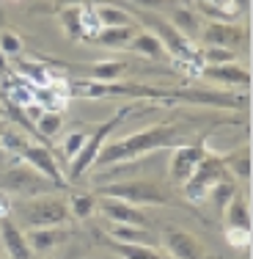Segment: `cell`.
<instances>
[{
    "label": "cell",
    "instance_id": "cell-11",
    "mask_svg": "<svg viewBox=\"0 0 253 259\" xmlns=\"http://www.w3.org/2000/svg\"><path fill=\"white\" fill-rule=\"evenodd\" d=\"M96 209H99L102 218H108L110 224H127V226H140V229H149V218H146V212L140 207L127 204V201L102 196V201H96Z\"/></svg>",
    "mask_w": 253,
    "mask_h": 259
},
{
    "label": "cell",
    "instance_id": "cell-24",
    "mask_svg": "<svg viewBox=\"0 0 253 259\" xmlns=\"http://www.w3.org/2000/svg\"><path fill=\"white\" fill-rule=\"evenodd\" d=\"M66 204H69V215L72 218H91V215L96 212V196L94 193H72L69 199H66Z\"/></svg>",
    "mask_w": 253,
    "mask_h": 259
},
{
    "label": "cell",
    "instance_id": "cell-39",
    "mask_svg": "<svg viewBox=\"0 0 253 259\" xmlns=\"http://www.w3.org/2000/svg\"><path fill=\"white\" fill-rule=\"evenodd\" d=\"M91 6H102V3H110V0H88Z\"/></svg>",
    "mask_w": 253,
    "mask_h": 259
},
{
    "label": "cell",
    "instance_id": "cell-21",
    "mask_svg": "<svg viewBox=\"0 0 253 259\" xmlns=\"http://www.w3.org/2000/svg\"><path fill=\"white\" fill-rule=\"evenodd\" d=\"M94 14L99 20L102 28H127L132 25V14L121 6H110V3H102V6H94Z\"/></svg>",
    "mask_w": 253,
    "mask_h": 259
},
{
    "label": "cell",
    "instance_id": "cell-10",
    "mask_svg": "<svg viewBox=\"0 0 253 259\" xmlns=\"http://www.w3.org/2000/svg\"><path fill=\"white\" fill-rule=\"evenodd\" d=\"M204 155H207L204 144H179V146H174V155H171V163H168L171 180L182 188V185L190 180V174L195 171V165L204 160Z\"/></svg>",
    "mask_w": 253,
    "mask_h": 259
},
{
    "label": "cell",
    "instance_id": "cell-17",
    "mask_svg": "<svg viewBox=\"0 0 253 259\" xmlns=\"http://www.w3.org/2000/svg\"><path fill=\"white\" fill-rule=\"evenodd\" d=\"M30 94L41 110H53V113H64L66 102H69L66 85H30Z\"/></svg>",
    "mask_w": 253,
    "mask_h": 259
},
{
    "label": "cell",
    "instance_id": "cell-29",
    "mask_svg": "<svg viewBox=\"0 0 253 259\" xmlns=\"http://www.w3.org/2000/svg\"><path fill=\"white\" fill-rule=\"evenodd\" d=\"M201 64L204 66H223V64H234L237 61V53L223 50V47H198Z\"/></svg>",
    "mask_w": 253,
    "mask_h": 259
},
{
    "label": "cell",
    "instance_id": "cell-27",
    "mask_svg": "<svg viewBox=\"0 0 253 259\" xmlns=\"http://www.w3.org/2000/svg\"><path fill=\"white\" fill-rule=\"evenodd\" d=\"M234 193H237V182H234L231 177H226V180H220V182L215 185L212 190H209V196H207V199L212 201V204L218 207L220 212H223V207L228 204V201H231V196H234Z\"/></svg>",
    "mask_w": 253,
    "mask_h": 259
},
{
    "label": "cell",
    "instance_id": "cell-3",
    "mask_svg": "<svg viewBox=\"0 0 253 259\" xmlns=\"http://www.w3.org/2000/svg\"><path fill=\"white\" fill-rule=\"evenodd\" d=\"M108 199H119L127 201L132 207H165L171 204V193L165 188H160L157 182L149 180H119V182H108L99 190Z\"/></svg>",
    "mask_w": 253,
    "mask_h": 259
},
{
    "label": "cell",
    "instance_id": "cell-1",
    "mask_svg": "<svg viewBox=\"0 0 253 259\" xmlns=\"http://www.w3.org/2000/svg\"><path fill=\"white\" fill-rule=\"evenodd\" d=\"M182 141H184V130L179 124H151L146 130H138L132 135H124V138L105 144L91 168L102 171V168H113V165H127L146 155H154L160 149L179 146Z\"/></svg>",
    "mask_w": 253,
    "mask_h": 259
},
{
    "label": "cell",
    "instance_id": "cell-37",
    "mask_svg": "<svg viewBox=\"0 0 253 259\" xmlns=\"http://www.w3.org/2000/svg\"><path fill=\"white\" fill-rule=\"evenodd\" d=\"M228 3H231L234 14H239V11H245V14H248V11H250V0H228Z\"/></svg>",
    "mask_w": 253,
    "mask_h": 259
},
{
    "label": "cell",
    "instance_id": "cell-18",
    "mask_svg": "<svg viewBox=\"0 0 253 259\" xmlns=\"http://www.w3.org/2000/svg\"><path fill=\"white\" fill-rule=\"evenodd\" d=\"M223 218H226V229H242V232H250L253 221H250V204L242 193H234L231 201L223 207Z\"/></svg>",
    "mask_w": 253,
    "mask_h": 259
},
{
    "label": "cell",
    "instance_id": "cell-25",
    "mask_svg": "<svg viewBox=\"0 0 253 259\" xmlns=\"http://www.w3.org/2000/svg\"><path fill=\"white\" fill-rule=\"evenodd\" d=\"M121 75H124L121 61H96L91 66V80H96V83H116Z\"/></svg>",
    "mask_w": 253,
    "mask_h": 259
},
{
    "label": "cell",
    "instance_id": "cell-19",
    "mask_svg": "<svg viewBox=\"0 0 253 259\" xmlns=\"http://www.w3.org/2000/svg\"><path fill=\"white\" fill-rule=\"evenodd\" d=\"M108 237L113 243H135V245H154V237L149 234V229H140V226H127V224H110L108 221Z\"/></svg>",
    "mask_w": 253,
    "mask_h": 259
},
{
    "label": "cell",
    "instance_id": "cell-6",
    "mask_svg": "<svg viewBox=\"0 0 253 259\" xmlns=\"http://www.w3.org/2000/svg\"><path fill=\"white\" fill-rule=\"evenodd\" d=\"M226 168H223V163H220V157L218 155H204V160L198 165H195V171L190 174V180L182 185V190H184V196H187L190 201H204L209 196V190L215 188L220 180H226Z\"/></svg>",
    "mask_w": 253,
    "mask_h": 259
},
{
    "label": "cell",
    "instance_id": "cell-32",
    "mask_svg": "<svg viewBox=\"0 0 253 259\" xmlns=\"http://www.w3.org/2000/svg\"><path fill=\"white\" fill-rule=\"evenodd\" d=\"M22 53V39L14 30H0V55H9V58H17Z\"/></svg>",
    "mask_w": 253,
    "mask_h": 259
},
{
    "label": "cell",
    "instance_id": "cell-5",
    "mask_svg": "<svg viewBox=\"0 0 253 259\" xmlns=\"http://www.w3.org/2000/svg\"><path fill=\"white\" fill-rule=\"evenodd\" d=\"M0 188L9 196H17V199H33V196H47V193H53V190H61L58 185H53L47 177H41L39 171H33L28 163L6 171Z\"/></svg>",
    "mask_w": 253,
    "mask_h": 259
},
{
    "label": "cell",
    "instance_id": "cell-33",
    "mask_svg": "<svg viewBox=\"0 0 253 259\" xmlns=\"http://www.w3.org/2000/svg\"><path fill=\"white\" fill-rule=\"evenodd\" d=\"M201 3L207 6V11H209V14H215V17H226V20L237 17V14H234V9H231V3H228V0H201Z\"/></svg>",
    "mask_w": 253,
    "mask_h": 259
},
{
    "label": "cell",
    "instance_id": "cell-22",
    "mask_svg": "<svg viewBox=\"0 0 253 259\" xmlns=\"http://www.w3.org/2000/svg\"><path fill=\"white\" fill-rule=\"evenodd\" d=\"M135 36V28L127 25V28H102L99 33L94 36L96 45L108 47V50H127V45L132 41Z\"/></svg>",
    "mask_w": 253,
    "mask_h": 259
},
{
    "label": "cell",
    "instance_id": "cell-14",
    "mask_svg": "<svg viewBox=\"0 0 253 259\" xmlns=\"http://www.w3.org/2000/svg\"><path fill=\"white\" fill-rule=\"evenodd\" d=\"M25 240L33 251V256L39 254H47V251L58 248L69 240V232L64 226H47V229H25Z\"/></svg>",
    "mask_w": 253,
    "mask_h": 259
},
{
    "label": "cell",
    "instance_id": "cell-16",
    "mask_svg": "<svg viewBox=\"0 0 253 259\" xmlns=\"http://www.w3.org/2000/svg\"><path fill=\"white\" fill-rule=\"evenodd\" d=\"M220 163H223L226 174L231 180L239 182H250V146H239V149H228L220 155Z\"/></svg>",
    "mask_w": 253,
    "mask_h": 259
},
{
    "label": "cell",
    "instance_id": "cell-35",
    "mask_svg": "<svg viewBox=\"0 0 253 259\" xmlns=\"http://www.w3.org/2000/svg\"><path fill=\"white\" fill-rule=\"evenodd\" d=\"M132 3H138V6H149L146 11H160V9H165V11H168L171 6H174L171 0H132Z\"/></svg>",
    "mask_w": 253,
    "mask_h": 259
},
{
    "label": "cell",
    "instance_id": "cell-38",
    "mask_svg": "<svg viewBox=\"0 0 253 259\" xmlns=\"http://www.w3.org/2000/svg\"><path fill=\"white\" fill-rule=\"evenodd\" d=\"M72 6H83V0H58V9H72Z\"/></svg>",
    "mask_w": 253,
    "mask_h": 259
},
{
    "label": "cell",
    "instance_id": "cell-13",
    "mask_svg": "<svg viewBox=\"0 0 253 259\" xmlns=\"http://www.w3.org/2000/svg\"><path fill=\"white\" fill-rule=\"evenodd\" d=\"M198 77L212 80L220 89H248L250 85V69L239 66L237 61L234 64H223V66H204Z\"/></svg>",
    "mask_w": 253,
    "mask_h": 259
},
{
    "label": "cell",
    "instance_id": "cell-36",
    "mask_svg": "<svg viewBox=\"0 0 253 259\" xmlns=\"http://www.w3.org/2000/svg\"><path fill=\"white\" fill-rule=\"evenodd\" d=\"M11 207H14V199L0 188V218H9L11 215Z\"/></svg>",
    "mask_w": 253,
    "mask_h": 259
},
{
    "label": "cell",
    "instance_id": "cell-23",
    "mask_svg": "<svg viewBox=\"0 0 253 259\" xmlns=\"http://www.w3.org/2000/svg\"><path fill=\"white\" fill-rule=\"evenodd\" d=\"M171 100H187V102H201V105H237V97L220 94V91H201V89L176 91V94H171Z\"/></svg>",
    "mask_w": 253,
    "mask_h": 259
},
{
    "label": "cell",
    "instance_id": "cell-20",
    "mask_svg": "<svg viewBox=\"0 0 253 259\" xmlns=\"http://www.w3.org/2000/svg\"><path fill=\"white\" fill-rule=\"evenodd\" d=\"M127 47H129L132 53L143 55V58H151V61H163V58H168V55H165V47L160 45V39H157L154 33H149V30H135L132 41H129Z\"/></svg>",
    "mask_w": 253,
    "mask_h": 259
},
{
    "label": "cell",
    "instance_id": "cell-31",
    "mask_svg": "<svg viewBox=\"0 0 253 259\" xmlns=\"http://www.w3.org/2000/svg\"><path fill=\"white\" fill-rule=\"evenodd\" d=\"M80 25H83V39H94L102 30L99 20L94 14V6H80Z\"/></svg>",
    "mask_w": 253,
    "mask_h": 259
},
{
    "label": "cell",
    "instance_id": "cell-26",
    "mask_svg": "<svg viewBox=\"0 0 253 259\" xmlns=\"http://www.w3.org/2000/svg\"><path fill=\"white\" fill-rule=\"evenodd\" d=\"M64 130V113H53V110H44L36 121V135L41 138H55V135Z\"/></svg>",
    "mask_w": 253,
    "mask_h": 259
},
{
    "label": "cell",
    "instance_id": "cell-34",
    "mask_svg": "<svg viewBox=\"0 0 253 259\" xmlns=\"http://www.w3.org/2000/svg\"><path fill=\"white\" fill-rule=\"evenodd\" d=\"M226 240H228V245H234V248H248V245H250V232L226 229Z\"/></svg>",
    "mask_w": 253,
    "mask_h": 259
},
{
    "label": "cell",
    "instance_id": "cell-9",
    "mask_svg": "<svg viewBox=\"0 0 253 259\" xmlns=\"http://www.w3.org/2000/svg\"><path fill=\"white\" fill-rule=\"evenodd\" d=\"M163 245L171 259H207V251H204L201 240L193 232L176 229V226L163 232Z\"/></svg>",
    "mask_w": 253,
    "mask_h": 259
},
{
    "label": "cell",
    "instance_id": "cell-7",
    "mask_svg": "<svg viewBox=\"0 0 253 259\" xmlns=\"http://www.w3.org/2000/svg\"><path fill=\"white\" fill-rule=\"evenodd\" d=\"M248 41V28L239 22H228V20H209L201 25L198 33V45L201 47H223V50L237 53L239 45Z\"/></svg>",
    "mask_w": 253,
    "mask_h": 259
},
{
    "label": "cell",
    "instance_id": "cell-40",
    "mask_svg": "<svg viewBox=\"0 0 253 259\" xmlns=\"http://www.w3.org/2000/svg\"><path fill=\"white\" fill-rule=\"evenodd\" d=\"M0 259H9V256H6V254H0Z\"/></svg>",
    "mask_w": 253,
    "mask_h": 259
},
{
    "label": "cell",
    "instance_id": "cell-15",
    "mask_svg": "<svg viewBox=\"0 0 253 259\" xmlns=\"http://www.w3.org/2000/svg\"><path fill=\"white\" fill-rule=\"evenodd\" d=\"M168 22L176 33H182L187 41H198V33H201V25H204V17H198L195 11L184 9V6H171L168 9Z\"/></svg>",
    "mask_w": 253,
    "mask_h": 259
},
{
    "label": "cell",
    "instance_id": "cell-12",
    "mask_svg": "<svg viewBox=\"0 0 253 259\" xmlns=\"http://www.w3.org/2000/svg\"><path fill=\"white\" fill-rule=\"evenodd\" d=\"M0 248L6 251L9 259H33V251L25 240V229H20L11 215L0 218Z\"/></svg>",
    "mask_w": 253,
    "mask_h": 259
},
{
    "label": "cell",
    "instance_id": "cell-28",
    "mask_svg": "<svg viewBox=\"0 0 253 259\" xmlns=\"http://www.w3.org/2000/svg\"><path fill=\"white\" fill-rule=\"evenodd\" d=\"M61 28L69 36L72 41L83 39V25H80V6H72V9H61Z\"/></svg>",
    "mask_w": 253,
    "mask_h": 259
},
{
    "label": "cell",
    "instance_id": "cell-4",
    "mask_svg": "<svg viewBox=\"0 0 253 259\" xmlns=\"http://www.w3.org/2000/svg\"><path fill=\"white\" fill-rule=\"evenodd\" d=\"M127 113H129V108H119L108 121H102V124H96L94 130H91L88 138H85V144H83V149H80L77 155H75V160L69 163V177H66V182H77L80 177H83L85 171L91 168V165H94V160H96V155H99V149L108 144V135L127 119Z\"/></svg>",
    "mask_w": 253,
    "mask_h": 259
},
{
    "label": "cell",
    "instance_id": "cell-8",
    "mask_svg": "<svg viewBox=\"0 0 253 259\" xmlns=\"http://www.w3.org/2000/svg\"><path fill=\"white\" fill-rule=\"evenodd\" d=\"M20 155L22 160L30 165L33 171H39L41 177H47L53 185H58V188H66V177L58 171V163H55V157H53V152L47 149L44 144H36V141H25L22 144V149H20Z\"/></svg>",
    "mask_w": 253,
    "mask_h": 259
},
{
    "label": "cell",
    "instance_id": "cell-2",
    "mask_svg": "<svg viewBox=\"0 0 253 259\" xmlns=\"http://www.w3.org/2000/svg\"><path fill=\"white\" fill-rule=\"evenodd\" d=\"M11 215H17L20 229H47V226H64L69 215V204L61 196H33V199H20L11 207Z\"/></svg>",
    "mask_w": 253,
    "mask_h": 259
},
{
    "label": "cell",
    "instance_id": "cell-30",
    "mask_svg": "<svg viewBox=\"0 0 253 259\" xmlns=\"http://www.w3.org/2000/svg\"><path fill=\"white\" fill-rule=\"evenodd\" d=\"M88 133L91 130H72V133H66L64 135V144H61V149H64V157L69 160H75V155L80 149H83V144H85V138H88Z\"/></svg>",
    "mask_w": 253,
    "mask_h": 259
}]
</instances>
